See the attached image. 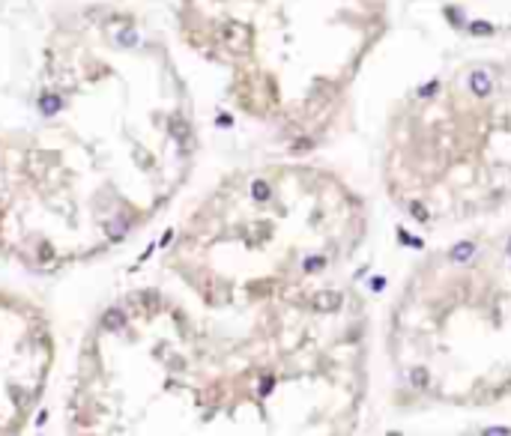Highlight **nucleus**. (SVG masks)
Returning <instances> with one entry per match:
<instances>
[{
    "instance_id": "obj_1",
    "label": "nucleus",
    "mask_w": 511,
    "mask_h": 436,
    "mask_svg": "<svg viewBox=\"0 0 511 436\" xmlns=\"http://www.w3.org/2000/svg\"><path fill=\"white\" fill-rule=\"evenodd\" d=\"M469 90L476 93L478 99H484V96H490V90H494V81H490V75L484 69H476V72H469Z\"/></svg>"
},
{
    "instance_id": "obj_2",
    "label": "nucleus",
    "mask_w": 511,
    "mask_h": 436,
    "mask_svg": "<svg viewBox=\"0 0 511 436\" xmlns=\"http://www.w3.org/2000/svg\"><path fill=\"white\" fill-rule=\"evenodd\" d=\"M311 305H314V311H323V314L338 311V308H341V293H335V290H323V293H317V296L311 299Z\"/></svg>"
},
{
    "instance_id": "obj_3",
    "label": "nucleus",
    "mask_w": 511,
    "mask_h": 436,
    "mask_svg": "<svg viewBox=\"0 0 511 436\" xmlns=\"http://www.w3.org/2000/svg\"><path fill=\"white\" fill-rule=\"evenodd\" d=\"M473 254H476V245H473V242H458L455 248H452V254H448V257H452V263H458V266H460V263H469V260H473Z\"/></svg>"
},
{
    "instance_id": "obj_4",
    "label": "nucleus",
    "mask_w": 511,
    "mask_h": 436,
    "mask_svg": "<svg viewBox=\"0 0 511 436\" xmlns=\"http://www.w3.org/2000/svg\"><path fill=\"white\" fill-rule=\"evenodd\" d=\"M102 326H105L108 331H120L126 326V314L120 308H111V311H105V317H102Z\"/></svg>"
},
{
    "instance_id": "obj_5",
    "label": "nucleus",
    "mask_w": 511,
    "mask_h": 436,
    "mask_svg": "<svg viewBox=\"0 0 511 436\" xmlns=\"http://www.w3.org/2000/svg\"><path fill=\"white\" fill-rule=\"evenodd\" d=\"M251 197H254V200H260V203H263V200H269V197H272L269 182H266V179H254V182H251Z\"/></svg>"
},
{
    "instance_id": "obj_6",
    "label": "nucleus",
    "mask_w": 511,
    "mask_h": 436,
    "mask_svg": "<svg viewBox=\"0 0 511 436\" xmlns=\"http://www.w3.org/2000/svg\"><path fill=\"white\" fill-rule=\"evenodd\" d=\"M126 230H129V224H126L123 218H111V224H108V236H111V239L126 236Z\"/></svg>"
},
{
    "instance_id": "obj_7",
    "label": "nucleus",
    "mask_w": 511,
    "mask_h": 436,
    "mask_svg": "<svg viewBox=\"0 0 511 436\" xmlns=\"http://www.w3.org/2000/svg\"><path fill=\"white\" fill-rule=\"evenodd\" d=\"M39 108H42V114H57V111L63 108V102H60L57 96H42V105Z\"/></svg>"
},
{
    "instance_id": "obj_8",
    "label": "nucleus",
    "mask_w": 511,
    "mask_h": 436,
    "mask_svg": "<svg viewBox=\"0 0 511 436\" xmlns=\"http://www.w3.org/2000/svg\"><path fill=\"white\" fill-rule=\"evenodd\" d=\"M410 383L416 385V388H424V385H427V370H424V367H413V370H410Z\"/></svg>"
},
{
    "instance_id": "obj_9",
    "label": "nucleus",
    "mask_w": 511,
    "mask_h": 436,
    "mask_svg": "<svg viewBox=\"0 0 511 436\" xmlns=\"http://www.w3.org/2000/svg\"><path fill=\"white\" fill-rule=\"evenodd\" d=\"M466 30H469L473 36H490V33H494V27H490L487 21H473V24H469Z\"/></svg>"
},
{
    "instance_id": "obj_10",
    "label": "nucleus",
    "mask_w": 511,
    "mask_h": 436,
    "mask_svg": "<svg viewBox=\"0 0 511 436\" xmlns=\"http://www.w3.org/2000/svg\"><path fill=\"white\" fill-rule=\"evenodd\" d=\"M410 215H413L416 221H427V218H431V215H427V206H424V203H419V200H413V203H410Z\"/></svg>"
},
{
    "instance_id": "obj_11",
    "label": "nucleus",
    "mask_w": 511,
    "mask_h": 436,
    "mask_svg": "<svg viewBox=\"0 0 511 436\" xmlns=\"http://www.w3.org/2000/svg\"><path fill=\"white\" fill-rule=\"evenodd\" d=\"M302 266H305V272H320V269L326 266V257H308Z\"/></svg>"
},
{
    "instance_id": "obj_12",
    "label": "nucleus",
    "mask_w": 511,
    "mask_h": 436,
    "mask_svg": "<svg viewBox=\"0 0 511 436\" xmlns=\"http://www.w3.org/2000/svg\"><path fill=\"white\" fill-rule=\"evenodd\" d=\"M398 236H401V239H404V242L406 245H410V248H422V239H413V236H410V233H406V230H398Z\"/></svg>"
},
{
    "instance_id": "obj_13",
    "label": "nucleus",
    "mask_w": 511,
    "mask_h": 436,
    "mask_svg": "<svg viewBox=\"0 0 511 436\" xmlns=\"http://www.w3.org/2000/svg\"><path fill=\"white\" fill-rule=\"evenodd\" d=\"M481 436H511V427H487Z\"/></svg>"
},
{
    "instance_id": "obj_14",
    "label": "nucleus",
    "mask_w": 511,
    "mask_h": 436,
    "mask_svg": "<svg viewBox=\"0 0 511 436\" xmlns=\"http://www.w3.org/2000/svg\"><path fill=\"white\" fill-rule=\"evenodd\" d=\"M272 383H275V380H272V377H266L263 383H260V395H263V398H266V395H269V391H272Z\"/></svg>"
},
{
    "instance_id": "obj_15",
    "label": "nucleus",
    "mask_w": 511,
    "mask_h": 436,
    "mask_svg": "<svg viewBox=\"0 0 511 436\" xmlns=\"http://www.w3.org/2000/svg\"><path fill=\"white\" fill-rule=\"evenodd\" d=\"M434 90H437V81H431V84H427V87H422V90H419V96H431V93H434Z\"/></svg>"
},
{
    "instance_id": "obj_16",
    "label": "nucleus",
    "mask_w": 511,
    "mask_h": 436,
    "mask_svg": "<svg viewBox=\"0 0 511 436\" xmlns=\"http://www.w3.org/2000/svg\"><path fill=\"white\" fill-rule=\"evenodd\" d=\"M383 284H386L383 278H374V281H371V287H374V290H383Z\"/></svg>"
},
{
    "instance_id": "obj_17",
    "label": "nucleus",
    "mask_w": 511,
    "mask_h": 436,
    "mask_svg": "<svg viewBox=\"0 0 511 436\" xmlns=\"http://www.w3.org/2000/svg\"><path fill=\"white\" fill-rule=\"evenodd\" d=\"M135 39H138L135 33H126V36H123V42H126V45H135Z\"/></svg>"
},
{
    "instance_id": "obj_18",
    "label": "nucleus",
    "mask_w": 511,
    "mask_h": 436,
    "mask_svg": "<svg viewBox=\"0 0 511 436\" xmlns=\"http://www.w3.org/2000/svg\"><path fill=\"white\" fill-rule=\"evenodd\" d=\"M505 254H508V257H511V239H508V242H505Z\"/></svg>"
}]
</instances>
